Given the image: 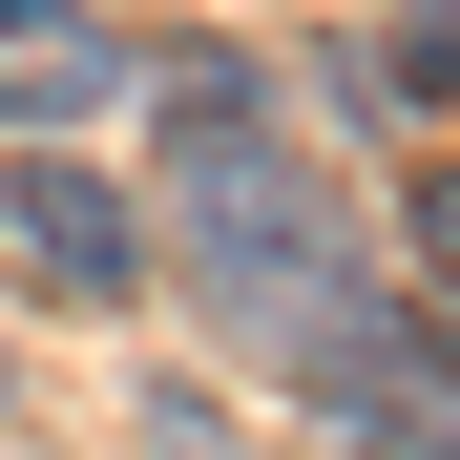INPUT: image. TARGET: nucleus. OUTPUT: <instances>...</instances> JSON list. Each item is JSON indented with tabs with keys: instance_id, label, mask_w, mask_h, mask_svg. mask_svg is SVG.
Wrapping results in <instances>:
<instances>
[{
	"instance_id": "nucleus-1",
	"label": "nucleus",
	"mask_w": 460,
	"mask_h": 460,
	"mask_svg": "<svg viewBox=\"0 0 460 460\" xmlns=\"http://www.w3.org/2000/svg\"><path fill=\"white\" fill-rule=\"evenodd\" d=\"M146 84H168V126H189V146H168V230H189V293H209V335L252 356V376H293L314 419H356V376L398 356L419 314L356 272V230H335V168L272 126V84H252L230 42L146 63Z\"/></svg>"
},
{
	"instance_id": "nucleus-2",
	"label": "nucleus",
	"mask_w": 460,
	"mask_h": 460,
	"mask_svg": "<svg viewBox=\"0 0 460 460\" xmlns=\"http://www.w3.org/2000/svg\"><path fill=\"white\" fill-rule=\"evenodd\" d=\"M0 252H22L42 293H84V314H126V293H146V209L84 168V146H22V189H0Z\"/></svg>"
},
{
	"instance_id": "nucleus-3",
	"label": "nucleus",
	"mask_w": 460,
	"mask_h": 460,
	"mask_svg": "<svg viewBox=\"0 0 460 460\" xmlns=\"http://www.w3.org/2000/svg\"><path fill=\"white\" fill-rule=\"evenodd\" d=\"M126 84H146V42L105 0H0V126H105Z\"/></svg>"
},
{
	"instance_id": "nucleus-4",
	"label": "nucleus",
	"mask_w": 460,
	"mask_h": 460,
	"mask_svg": "<svg viewBox=\"0 0 460 460\" xmlns=\"http://www.w3.org/2000/svg\"><path fill=\"white\" fill-rule=\"evenodd\" d=\"M419 272L460 293V146H439V168H419Z\"/></svg>"
},
{
	"instance_id": "nucleus-5",
	"label": "nucleus",
	"mask_w": 460,
	"mask_h": 460,
	"mask_svg": "<svg viewBox=\"0 0 460 460\" xmlns=\"http://www.w3.org/2000/svg\"><path fill=\"white\" fill-rule=\"evenodd\" d=\"M419 105H460V0H439V42H419Z\"/></svg>"
}]
</instances>
